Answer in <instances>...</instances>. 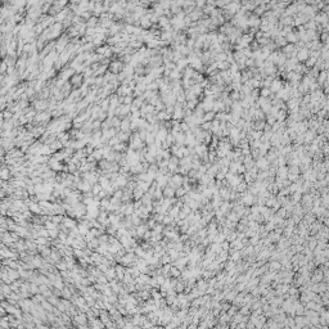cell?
Returning <instances> with one entry per match:
<instances>
[{"instance_id":"6da1fadb","label":"cell","mask_w":329,"mask_h":329,"mask_svg":"<svg viewBox=\"0 0 329 329\" xmlns=\"http://www.w3.org/2000/svg\"><path fill=\"white\" fill-rule=\"evenodd\" d=\"M84 81H85V76H84V73H75L73 76L69 79V84H71V86L75 89V90H79V89H81L82 88V85H84Z\"/></svg>"},{"instance_id":"7a4b0ae2","label":"cell","mask_w":329,"mask_h":329,"mask_svg":"<svg viewBox=\"0 0 329 329\" xmlns=\"http://www.w3.org/2000/svg\"><path fill=\"white\" fill-rule=\"evenodd\" d=\"M10 176H12V170H10V167H7L5 165H3V167H2V179L3 180H8V179H10Z\"/></svg>"}]
</instances>
